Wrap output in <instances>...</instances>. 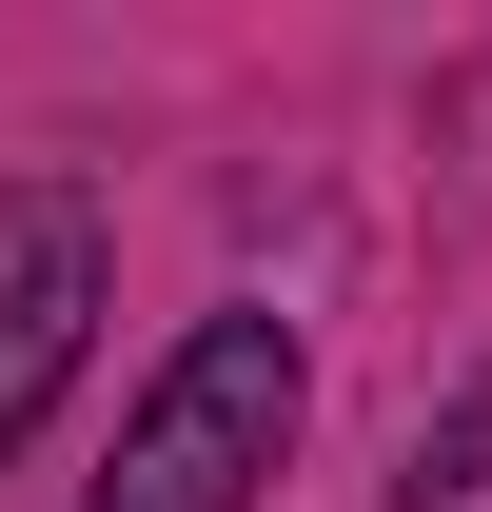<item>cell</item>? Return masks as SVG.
<instances>
[{"label": "cell", "instance_id": "1", "mask_svg": "<svg viewBox=\"0 0 492 512\" xmlns=\"http://www.w3.org/2000/svg\"><path fill=\"white\" fill-rule=\"evenodd\" d=\"M296 414H315L296 316L217 296V316L138 375V414H119V453H99V493H79V512H256V493H276V453H296Z\"/></svg>", "mask_w": 492, "mask_h": 512}, {"label": "cell", "instance_id": "2", "mask_svg": "<svg viewBox=\"0 0 492 512\" xmlns=\"http://www.w3.org/2000/svg\"><path fill=\"white\" fill-rule=\"evenodd\" d=\"M99 316H119V217L79 178H0V473L60 414V375L99 355Z\"/></svg>", "mask_w": 492, "mask_h": 512}]
</instances>
